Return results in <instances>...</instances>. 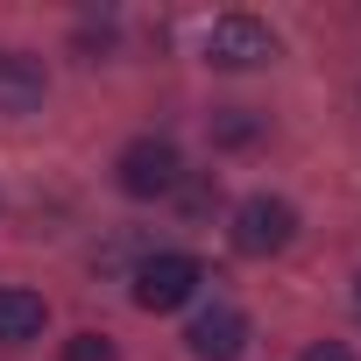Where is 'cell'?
<instances>
[{
  "instance_id": "obj_1",
  "label": "cell",
  "mask_w": 361,
  "mask_h": 361,
  "mask_svg": "<svg viewBox=\"0 0 361 361\" xmlns=\"http://www.w3.org/2000/svg\"><path fill=\"white\" fill-rule=\"evenodd\" d=\"M199 283H206L199 255L163 248V255H149V262L135 269V305H142V312H177V305H192V298H199Z\"/></svg>"
},
{
  "instance_id": "obj_2",
  "label": "cell",
  "mask_w": 361,
  "mask_h": 361,
  "mask_svg": "<svg viewBox=\"0 0 361 361\" xmlns=\"http://www.w3.org/2000/svg\"><path fill=\"white\" fill-rule=\"evenodd\" d=\"M114 177H121V192H128V199H163V192H177L185 163H177V142L142 135V142H128V149H121Z\"/></svg>"
},
{
  "instance_id": "obj_3",
  "label": "cell",
  "mask_w": 361,
  "mask_h": 361,
  "mask_svg": "<svg viewBox=\"0 0 361 361\" xmlns=\"http://www.w3.org/2000/svg\"><path fill=\"white\" fill-rule=\"evenodd\" d=\"M276 57V36H269V22H255V15H220L213 29H206V64L213 71H255V64H269Z\"/></svg>"
},
{
  "instance_id": "obj_4",
  "label": "cell",
  "mask_w": 361,
  "mask_h": 361,
  "mask_svg": "<svg viewBox=\"0 0 361 361\" xmlns=\"http://www.w3.org/2000/svg\"><path fill=\"white\" fill-rule=\"evenodd\" d=\"M290 234H298L290 199L255 192V199H241V206H234V248H241V255H276V248H290Z\"/></svg>"
},
{
  "instance_id": "obj_5",
  "label": "cell",
  "mask_w": 361,
  "mask_h": 361,
  "mask_svg": "<svg viewBox=\"0 0 361 361\" xmlns=\"http://www.w3.org/2000/svg\"><path fill=\"white\" fill-rule=\"evenodd\" d=\"M192 354L199 361H241V347H248V319L234 312V305H206L199 319H192Z\"/></svg>"
},
{
  "instance_id": "obj_6",
  "label": "cell",
  "mask_w": 361,
  "mask_h": 361,
  "mask_svg": "<svg viewBox=\"0 0 361 361\" xmlns=\"http://www.w3.org/2000/svg\"><path fill=\"white\" fill-rule=\"evenodd\" d=\"M43 64L22 50H0V114H36L43 106Z\"/></svg>"
},
{
  "instance_id": "obj_7",
  "label": "cell",
  "mask_w": 361,
  "mask_h": 361,
  "mask_svg": "<svg viewBox=\"0 0 361 361\" xmlns=\"http://www.w3.org/2000/svg\"><path fill=\"white\" fill-rule=\"evenodd\" d=\"M43 333V298L36 290H0V347Z\"/></svg>"
},
{
  "instance_id": "obj_8",
  "label": "cell",
  "mask_w": 361,
  "mask_h": 361,
  "mask_svg": "<svg viewBox=\"0 0 361 361\" xmlns=\"http://www.w3.org/2000/svg\"><path fill=\"white\" fill-rule=\"evenodd\" d=\"M255 135H262V121H255L248 106H220V114H213V142L241 149V142H255Z\"/></svg>"
},
{
  "instance_id": "obj_9",
  "label": "cell",
  "mask_w": 361,
  "mask_h": 361,
  "mask_svg": "<svg viewBox=\"0 0 361 361\" xmlns=\"http://www.w3.org/2000/svg\"><path fill=\"white\" fill-rule=\"evenodd\" d=\"M64 361H114V340L106 333H78V340H64Z\"/></svg>"
},
{
  "instance_id": "obj_10",
  "label": "cell",
  "mask_w": 361,
  "mask_h": 361,
  "mask_svg": "<svg viewBox=\"0 0 361 361\" xmlns=\"http://www.w3.org/2000/svg\"><path fill=\"white\" fill-rule=\"evenodd\" d=\"M298 361H354V354H347V347H340V340H319V347H305V354H298Z\"/></svg>"
},
{
  "instance_id": "obj_11",
  "label": "cell",
  "mask_w": 361,
  "mask_h": 361,
  "mask_svg": "<svg viewBox=\"0 0 361 361\" xmlns=\"http://www.w3.org/2000/svg\"><path fill=\"white\" fill-rule=\"evenodd\" d=\"M354 305H361V283H354Z\"/></svg>"
}]
</instances>
